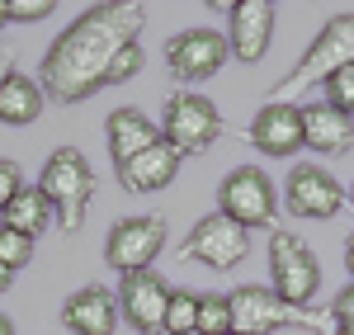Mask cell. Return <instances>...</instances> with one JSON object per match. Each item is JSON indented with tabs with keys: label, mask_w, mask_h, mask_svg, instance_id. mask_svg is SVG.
Here are the masks:
<instances>
[{
	"label": "cell",
	"mask_w": 354,
	"mask_h": 335,
	"mask_svg": "<svg viewBox=\"0 0 354 335\" xmlns=\"http://www.w3.org/2000/svg\"><path fill=\"white\" fill-rule=\"evenodd\" d=\"M350 203H354V189H350Z\"/></svg>",
	"instance_id": "obj_36"
},
{
	"label": "cell",
	"mask_w": 354,
	"mask_h": 335,
	"mask_svg": "<svg viewBox=\"0 0 354 335\" xmlns=\"http://www.w3.org/2000/svg\"><path fill=\"white\" fill-rule=\"evenodd\" d=\"M5 5H10L15 24H38V19H48L57 10V0H5Z\"/></svg>",
	"instance_id": "obj_26"
},
{
	"label": "cell",
	"mask_w": 354,
	"mask_h": 335,
	"mask_svg": "<svg viewBox=\"0 0 354 335\" xmlns=\"http://www.w3.org/2000/svg\"><path fill=\"white\" fill-rule=\"evenodd\" d=\"M227 57H232V48H227V33H218V28H185L165 43V66L185 90L213 81L227 66Z\"/></svg>",
	"instance_id": "obj_10"
},
{
	"label": "cell",
	"mask_w": 354,
	"mask_h": 335,
	"mask_svg": "<svg viewBox=\"0 0 354 335\" xmlns=\"http://www.w3.org/2000/svg\"><path fill=\"white\" fill-rule=\"evenodd\" d=\"M142 28H147V5L142 0H100V5H90L43 52V95L53 104H81L95 90H104L113 57L123 48H133L142 38Z\"/></svg>",
	"instance_id": "obj_1"
},
{
	"label": "cell",
	"mask_w": 354,
	"mask_h": 335,
	"mask_svg": "<svg viewBox=\"0 0 354 335\" xmlns=\"http://www.w3.org/2000/svg\"><path fill=\"white\" fill-rule=\"evenodd\" d=\"M335 335H354V326H335Z\"/></svg>",
	"instance_id": "obj_35"
},
{
	"label": "cell",
	"mask_w": 354,
	"mask_h": 335,
	"mask_svg": "<svg viewBox=\"0 0 354 335\" xmlns=\"http://www.w3.org/2000/svg\"><path fill=\"white\" fill-rule=\"evenodd\" d=\"M330 316H335L340 326H354V279L345 283L335 298H330Z\"/></svg>",
	"instance_id": "obj_28"
},
{
	"label": "cell",
	"mask_w": 354,
	"mask_h": 335,
	"mask_svg": "<svg viewBox=\"0 0 354 335\" xmlns=\"http://www.w3.org/2000/svg\"><path fill=\"white\" fill-rule=\"evenodd\" d=\"M0 335H15V321H10L5 312H0Z\"/></svg>",
	"instance_id": "obj_33"
},
{
	"label": "cell",
	"mask_w": 354,
	"mask_h": 335,
	"mask_svg": "<svg viewBox=\"0 0 354 335\" xmlns=\"http://www.w3.org/2000/svg\"><path fill=\"white\" fill-rule=\"evenodd\" d=\"M274 24H279V5H270V0H241L227 15V48H232V57H241L245 66L265 61V52L274 43Z\"/></svg>",
	"instance_id": "obj_13"
},
{
	"label": "cell",
	"mask_w": 354,
	"mask_h": 335,
	"mask_svg": "<svg viewBox=\"0 0 354 335\" xmlns=\"http://www.w3.org/2000/svg\"><path fill=\"white\" fill-rule=\"evenodd\" d=\"M194 331H198V293L170 288V303H165V335H194Z\"/></svg>",
	"instance_id": "obj_21"
},
{
	"label": "cell",
	"mask_w": 354,
	"mask_h": 335,
	"mask_svg": "<svg viewBox=\"0 0 354 335\" xmlns=\"http://www.w3.org/2000/svg\"><path fill=\"white\" fill-rule=\"evenodd\" d=\"M326 104H335L340 113H350V118H354V61H350V66H340V71L326 81Z\"/></svg>",
	"instance_id": "obj_24"
},
{
	"label": "cell",
	"mask_w": 354,
	"mask_h": 335,
	"mask_svg": "<svg viewBox=\"0 0 354 335\" xmlns=\"http://www.w3.org/2000/svg\"><path fill=\"white\" fill-rule=\"evenodd\" d=\"M38 189L53 198L57 208V227L62 231H81L85 213L95 203V170L76 146H57L53 156L43 161V175H38Z\"/></svg>",
	"instance_id": "obj_4"
},
{
	"label": "cell",
	"mask_w": 354,
	"mask_h": 335,
	"mask_svg": "<svg viewBox=\"0 0 354 335\" xmlns=\"http://www.w3.org/2000/svg\"><path fill=\"white\" fill-rule=\"evenodd\" d=\"M232 298V335H274V331H288V326H302V331H322V335H335V316H322V312H307V307H293L283 303L274 288L265 283H245Z\"/></svg>",
	"instance_id": "obj_3"
},
{
	"label": "cell",
	"mask_w": 354,
	"mask_h": 335,
	"mask_svg": "<svg viewBox=\"0 0 354 335\" xmlns=\"http://www.w3.org/2000/svg\"><path fill=\"white\" fill-rule=\"evenodd\" d=\"M24 189V175H19V166L15 161H0V213L10 208V198Z\"/></svg>",
	"instance_id": "obj_27"
},
{
	"label": "cell",
	"mask_w": 354,
	"mask_h": 335,
	"mask_svg": "<svg viewBox=\"0 0 354 335\" xmlns=\"http://www.w3.org/2000/svg\"><path fill=\"white\" fill-rule=\"evenodd\" d=\"M142 43H133V48H123V52L113 57V66H109V76H104V85H123V81H133L137 71H142Z\"/></svg>",
	"instance_id": "obj_25"
},
{
	"label": "cell",
	"mask_w": 354,
	"mask_h": 335,
	"mask_svg": "<svg viewBox=\"0 0 354 335\" xmlns=\"http://www.w3.org/2000/svg\"><path fill=\"white\" fill-rule=\"evenodd\" d=\"M180 166H185V156L161 137L156 146H147L142 156H133L128 166H118V184H123L128 194H156L165 184H175Z\"/></svg>",
	"instance_id": "obj_17"
},
{
	"label": "cell",
	"mask_w": 354,
	"mask_h": 335,
	"mask_svg": "<svg viewBox=\"0 0 354 335\" xmlns=\"http://www.w3.org/2000/svg\"><path fill=\"white\" fill-rule=\"evenodd\" d=\"M302 146L317 156H345L354 146V118L335 104H302Z\"/></svg>",
	"instance_id": "obj_16"
},
{
	"label": "cell",
	"mask_w": 354,
	"mask_h": 335,
	"mask_svg": "<svg viewBox=\"0 0 354 335\" xmlns=\"http://www.w3.org/2000/svg\"><path fill=\"white\" fill-rule=\"evenodd\" d=\"M104 142H109L113 170H118V166H128L133 156H142L147 146H156V142H161V128L137 109H113L109 118H104Z\"/></svg>",
	"instance_id": "obj_18"
},
{
	"label": "cell",
	"mask_w": 354,
	"mask_h": 335,
	"mask_svg": "<svg viewBox=\"0 0 354 335\" xmlns=\"http://www.w3.org/2000/svg\"><path fill=\"white\" fill-rule=\"evenodd\" d=\"M218 213H227L232 222H241L245 231L270 227L274 213H279L274 180H270L260 166H236V170H227V180L218 184Z\"/></svg>",
	"instance_id": "obj_9"
},
{
	"label": "cell",
	"mask_w": 354,
	"mask_h": 335,
	"mask_svg": "<svg viewBox=\"0 0 354 335\" xmlns=\"http://www.w3.org/2000/svg\"><path fill=\"white\" fill-rule=\"evenodd\" d=\"M198 335H232V298L227 293L198 298Z\"/></svg>",
	"instance_id": "obj_22"
},
{
	"label": "cell",
	"mask_w": 354,
	"mask_h": 335,
	"mask_svg": "<svg viewBox=\"0 0 354 335\" xmlns=\"http://www.w3.org/2000/svg\"><path fill=\"white\" fill-rule=\"evenodd\" d=\"M165 241H170V227H165V218H156V213L118 218V222L109 227V236H104V260H109V269L118 279H123V274H142V269L156 265V255L165 251Z\"/></svg>",
	"instance_id": "obj_7"
},
{
	"label": "cell",
	"mask_w": 354,
	"mask_h": 335,
	"mask_svg": "<svg viewBox=\"0 0 354 335\" xmlns=\"http://www.w3.org/2000/svg\"><path fill=\"white\" fill-rule=\"evenodd\" d=\"M270 288L293 303V307H312L317 288H322V260L298 231H274L270 236Z\"/></svg>",
	"instance_id": "obj_5"
},
{
	"label": "cell",
	"mask_w": 354,
	"mask_h": 335,
	"mask_svg": "<svg viewBox=\"0 0 354 335\" xmlns=\"http://www.w3.org/2000/svg\"><path fill=\"white\" fill-rule=\"evenodd\" d=\"M194 335H198V331H194Z\"/></svg>",
	"instance_id": "obj_38"
},
{
	"label": "cell",
	"mask_w": 354,
	"mask_h": 335,
	"mask_svg": "<svg viewBox=\"0 0 354 335\" xmlns=\"http://www.w3.org/2000/svg\"><path fill=\"white\" fill-rule=\"evenodd\" d=\"M354 61V10L345 15H330L326 24L317 28V38L307 43V52L298 57V66L283 76V81H274L265 90V104H293L298 95L307 90H317V85H326L340 66H350Z\"/></svg>",
	"instance_id": "obj_2"
},
{
	"label": "cell",
	"mask_w": 354,
	"mask_h": 335,
	"mask_svg": "<svg viewBox=\"0 0 354 335\" xmlns=\"http://www.w3.org/2000/svg\"><path fill=\"white\" fill-rule=\"evenodd\" d=\"M10 24V5H5V0H0V28Z\"/></svg>",
	"instance_id": "obj_34"
},
{
	"label": "cell",
	"mask_w": 354,
	"mask_h": 335,
	"mask_svg": "<svg viewBox=\"0 0 354 335\" xmlns=\"http://www.w3.org/2000/svg\"><path fill=\"white\" fill-rule=\"evenodd\" d=\"M245 255H250V231L241 222H232L227 213H208V218H198L189 227V236H185V246H180V260H194V265H203V269H236Z\"/></svg>",
	"instance_id": "obj_8"
},
{
	"label": "cell",
	"mask_w": 354,
	"mask_h": 335,
	"mask_svg": "<svg viewBox=\"0 0 354 335\" xmlns=\"http://www.w3.org/2000/svg\"><path fill=\"white\" fill-rule=\"evenodd\" d=\"M0 218H5V227H15V231H24V236L38 241V236L57 222V208H53V198L43 194L38 184H24L19 194L10 198V208H5Z\"/></svg>",
	"instance_id": "obj_20"
},
{
	"label": "cell",
	"mask_w": 354,
	"mask_h": 335,
	"mask_svg": "<svg viewBox=\"0 0 354 335\" xmlns=\"http://www.w3.org/2000/svg\"><path fill=\"white\" fill-rule=\"evenodd\" d=\"M345 269H350V279H354V236L345 241Z\"/></svg>",
	"instance_id": "obj_31"
},
{
	"label": "cell",
	"mask_w": 354,
	"mask_h": 335,
	"mask_svg": "<svg viewBox=\"0 0 354 335\" xmlns=\"http://www.w3.org/2000/svg\"><path fill=\"white\" fill-rule=\"evenodd\" d=\"M28 260H33V236H24V231H15V227L0 222V265L19 274Z\"/></svg>",
	"instance_id": "obj_23"
},
{
	"label": "cell",
	"mask_w": 354,
	"mask_h": 335,
	"mask_svg": "<svg viewBox=\"0 0 354 335\" xmlns=\"http://www.w3.org/2000/svg\"><path fill=\"white\" fill-rule=\"evenodd\" d=\"M48 109V95H43V81H33V76H10V81L0 85V123L5 128H28V123H38Z\"/></svg>",
	"instance_id": "obj_19"
},
{
	"label": "cell",
	"mask_w": 354,
	"mask_h": 335,
	"mask_svg": "<svg viewBox=\"0 0 354 335\" xmlns=\"http://www.w3.org/2000/svg\"><path fill=\"white\" fill-rule=\"evenodd\" d=\"M250 142L274 161H288L302 151V104H260L250 118Z\"/></svg>",
	"instance_id": "obj_14"
},
{
	"label": "cell",
	"mask_w": 354,
	"mask_h": 335,
	"mask_svg": "<svg viewBox=\"0 0 354 335\" xmlns=\"http://www.w3.org/2000/svg\"><path fill=\"white\" fill-rule=\"evenodd\" d=\"M62 326L71 335H113L118 331V298L104 283H85L62 303Z\"/></svg>",
	"instance_id": "obj_15"
},
{
	"label": "cell",
	"mask_w": 354,
	"mask_h": 335,
	"mask_svg": "<svg viewBox=\"0 0 354 335\" xmlns=\"http://www.w3.org/2000/svg\"><path fill=\"white\" fill-rule=\"evenodd\" d=\"M345 189H340V180L322 170L317 161H302L293 166L288 175V184H283V208L293 213V218H307V222H330L340 208H345Z\"/></svg>",
	"instance_id": "obj_11"
},
{
	"label": "cell",
	"mask_w": 354,
	"mask_h": 335,
	"mask_svg": "<svg viewBox=\"0 0 354 335\" xmlns=\"http://www.w3.org/2000/svg\"><path fill=\"white\" fill-rule=\"evenodd\" d=\"M208 5H213V10H222V15H232V10H236L241 0H208Z\"/></svg>",
	"instance_id": "obj_30"
},
{
	"label": "cell",
	"mask_w": 354,
	"mask_h": 335,
	"mask_svg": "<svg viewBox=\"0 0 354 335\" xmlns=\"http://www.w3.org/2000/svg\"><path fill=\"white\" fill-rule=\"evenodd\" d=\"M165 303H170V283L151 269L123 274L118 279V316H128V326L142 335H165Z\"/></svg>",
	"instance_id": "obj_12"
},
{
	"label": "cell",
	"mask_w": 354,
	"mask_h": 335,
	"mask_svg": "<svg viewBox=\"0 0 354 335\" xmlns=\"http://www.w3.org/2000/svg\"><path fill=\"white\" fill-rule=\"evenodd\" d=\"M161 137L180 151V156H203L213 142L222 137V113L208 95L198 90H175L165 99V118H161Z\"/></svg>",
	"instance_id": "obj_6"
},
{
	"label": "cell",
	"mask_w": 354,
	"mask_h": 335,
	"mask_svg": "<svg viewBox=\"0 0 354 335\" xmlns=\"http://www.w3.org/2000/svg\"><path fill=\"white\" fill-rule=\"evenodd\" d=\"M10 283H15V269H5V265H0V293H5Z\"/></svg>",
	"instance_id": "obj_32"
},
{
	"label": "cell",
	"mask_w": 354,
	"mask_h": 335,
	"mask_svg": "<svg viewBox=\"0 0 354 335\" xmlns=\"http://www.w3.org/2000/svg\"><path fill=\"white\" fill-rule=\"evenodd\" d=\"M10 76H15V66H10V57H5V52H0V85H5V81H10Z\"/></svg>",
	"instance_id": "obj_29"
},
{
	"label": "cell",
	"mask_w": 354,
	"mask_h": 335,
	"mask_svg": "<svg viewBox=\"0 0 354 335\" xmlns=\"http://www.w3.org/2000/svg\"><path fill=\"white\" fill-rule=\"evenodd\" d=\"M270 5H279V0H270Z\"/></svg>",
	"instance_id": "obj_37"
}]
</instances>
